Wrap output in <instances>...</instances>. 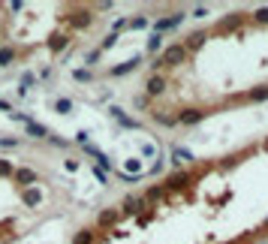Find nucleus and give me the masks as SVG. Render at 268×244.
<instances>
[{"instance_id": "cd10ccee", "label": "nucleus", "mask_w": 268, "mask_h": 244, "mask_svg": "<svg viewBox=\"0 0 268 244\" xmlns=\"http://www.w3.org/2000/svg\"><path fill=\"white\" fill-rule=\"evenodd\" d=\"M262 148H265V151H268V139H265V142H262Z\"/></svg>"}, {"instance_id": "9b49d317", "label": "nucleus", "mask_w": 268, "mask_h": 244, "mask_svg": "<svg viewBox=\"0 0 268 244\" xmlns=\"http://www.w3.org/2000/svg\"><path fill=\"white\" fill-rule=\"evenodd\" d=\"M241 21H244V15H241V12H235V15H229L226 21H220V24H217V30H220V33H226V30H232V27H238Z\"/></svg>"}, {"instance_id": "20e7f679", "label": "nucleus", "mask_w": 268, "mask_h": 244, "mask_svg": "<svg viewBox=\"0 0 268 244\" xmlns=\"http://www.w3.org/2000/svg\"><path fill=\"white\" fill-rule=\"evenodd\" d=\"M205 118V112H199V109H181L178 112V124H184V127H193V124H199Z\"/></svg>"}, {"instance_id": "dca6fc26", "label": "nucleus", "mask_w": 268, "mask_h": 244, "mask_svg": "<svg viewBox=\"0 0 268 244\" xmlns=\"http://www.w3.org/2000/svg\"><path fill=\"white\" fill-rule=\"evenodd\" d=\"M148 205V199H139V196H130V199H124V208L127 211H142Z\"/></svg>"}, {"instance_id": "a878e982", "label": "nucleus", "mask_w": 268, "mask_h": 244, "mask_svg": "<svg viewBox=\"0 0 268 244\" xmlns=\"http://www.w3.org/2000/svg\"><path fill=\"white\" fill-rule=\"evenodd\" d=\"M75 78H78V82H87V78H91V72H87V69H78V72H75Z\"/></svg>"}, {"instance_id": "f257e3e1", "label": "nucleus", "mask_w": 268, "mask_h": 244, "mask_svg": "<svg viewBox=\"0 0 268 244\" xmlns=\"http://www.w3.org/2000/svg\"><path fill=\"white\" fill-rule=\"evenodd\" d=\"M187 60V48L181 45V42H175V45H169L151 66H154V72H160V69H166V66H181Z\"/></svg>"}, {"instance_id": "c85d7f7f", "label": "nucleus", "mask_w": 268, "mask_h": 244, "mask_svg": "<svg viewBox=\"0 0 268 244\" xmlns=\"http://www.w3.org/2000/svg\"><path fill=\"white\" fill-rule=\"evenodd\" d=\"M226 244H241V241H226Z\"/></svg>"}, {"instance_id": "412c9836", "label": "nucleus", "mask_w": 268, "mask_h": 244, "mask_svg": "<svg viewBox=\"0 0 268 244\" xmlns=\"http://www.w3.org/2000/svg\"><path fill=\"white\" fill-rule=\"evenodd\" d=\"M33 85H36V78H33L30 72H24V75H21V94H27V88H33Z\"/></svg>"}, {"instance_id": "6e6552de", "label": "nucleus", "mask_w": 268, "mask_h": 244, "mask_svg": "<svg viewBox=\"0 0 268 244\" xmlns=\"http://www.w3.org/2000/svg\"><path fill=\"white\" fill-rule=\"evenodd\" d=\"M187 184H190V175H187V172H178V175H172L163 187H166V190H181V187H187Z\"/></svg>"}, {"instance_id": "aec40b11", "label": "nucleus", "mask_w": 268, "mask_h": 244, "mask_svg": "<svg viewBox=\"0 0 268 244\" xmlns=\"http://www.w3.org/2000/svg\"><path fill=\"white\" fill-rule=\"evenodd\" d=\"M54 112L69 115V112H72V103H69V100H57V103H54Z\"/></svg>"}, {"instance_id": "393cba45", "label": "nucleus", "mask_w": 268, "mask_h": 244, "mask_svg": "<svg viewBox=\"0 0 268 244\" xmlns=\"http://www.w3.org/2000/svg\"><path fill=\"white\" fill-rule=\"evenodd\" d=\"M163 193H166V187H151V190H148V199H160Z\"/></svg>"}, {"instance_id": "6ab92c4d", "label": "nucleus", "mask_w": 268, "mask_h": 244, "mask_svg": "<svg viewBox=\"0 0 268 244\" xmlns=\"http://www.w3.org/2000/svg\"><path fill=\"white\" fill-rule=\"evenodd\" d=\"M136 63H139V60H130V63H124V66H115V69H112V75H124V72H133V69H136Z\"/></svg>"}, {"instance_id": "bb28decb", "label": "nucleus", "mask_w": 268, "mask_h": 244, "mask_svg": "<svg viewBox=\"0 0 268 244\" xmlns=\"http://www.w3.org/2000/svg\"><path fill=\"white\" fill-rule=\"evenodd\" d=\"M115 39H118V33H112V36H109V39L103 42V48H112V45H115Z\"/></svg>"}, {"instance_id": "f3484780", "label": "nucleus", "mask_w": 268, "mask_h": 244, "mask_svg": "<svg viewBox=\"0 0 268 244\" xmlns=\"http://www.w3.org/2000/svg\"><path fill=\"white\" fill-rule=\"evenodd\" d=\"M39 199H42V193H39L36 187H27V190H24V202H27V205H39Z\"/></svg>"}, {"instance_id": "a211bd4d", "label": "nucleus", "mask_w": 268, "mask_h": 244, "mask_svg": "<svg viewBox=\"0 0 268 244\" xmlns=\"http://www.w3.org/2000/svg\"><path fill=\"white\" fill-rule=\"evenodd\" d=\"M12 60H15V48H9V45L0 48V66H9Z\"/></svg>"}, {"instance_id": "7ed1b4c3", "label": "nucleus", "mask_w": 268, "mask_h": 244, "mask_svg": "<svg viewBox=\"0 0 268 244\" xmlns=\"http://www.w3.org/2000/svg\"><path fill=\"white\" fill-rule=\"evenodd\" d=\"M166 88H169V78H166L163 72H154V75H148V82H145V94H148V97H160Z\"/></svg>"}, {"instance_id": "f03ea898", "label": "nucleus", "mask_w": 268, "mask_h": 244, "mask_svg": "<svg viewBox=\"0 0 268 244\" xmlns=\"http://www.w3.org/2000/svg\"><path fill=\"white\" fill-rule=\"evenodd\" d=\"M66 21H69V27L81 30V27H87V24L94 21V15H91V9H84V6H75V9H69Z\"/></svg>"}, {"instance_id": "4468645a", "label": "nucleus", "mask_w": 268, "mask_h": 244, "mask_svg": "<svg viewBox=\"0 0 268 244\" xmlns=\"http://www.w3.org/2000/svg\"><path fill=\"white\" fill-rule=\"evenodd\" d=\"M15 181L24 184V187H30V184L36 181V172H33V169H15Z\"/></svg>"}, {"instance_id": "b1692460", "label": "nucleus", "mask_w": 268, "mask_h": 244, "mask_svg": "<svg viewBox=\"0 0 268 244\" xmlns=\"http://www.w3.org/2000/svg\"><path fill=\"white\" fill-rule=\"evenodd\" d=\"M160 42H163V36H160V33H154V36L148 39V48L154 51V48H160Z\"/></svg>"}, {"instance_id": "9d476101", "label": "nucleus", "mask_w": 268, "mask_h": 244, "mask_svg": "<svg viewBox=\"0 0 268 244\" xmlns=\"http://www.w3.org/2000/svg\"><path fill=\"white\" fill-rule=\"evenodd\" d=\"M244 100H247V103H262V100H268V85L247 91V94H244Z\"/></svg>"}, {"instance_id": "2eb2a0df", "label": "nucleus", "mask_w": 268, "mask_h": 244, "mask_svg": "<svg viewBox=\"0 0 268 244\" xmlns=\"http://www.w3.org/2000/svg\"><path fill=\"white\" fill-rule=\"evenodd\" d=\"M94 238H97V232H94V229H78V232H75V238H72V244H94Z\"/></svg>"}, {"instance_id": "ddd939ff", "label": "nucleus", "mask_w": 268, "mask_h": 244, "mask_svg": "<svg viewBox=\"0 0 268 244\" xmlns=\"http://www.w3.org/2000/svg\"><path fill=\"white\" fill-rule=\"evenodd\" d=\"M66 45H69V36H66V33H54V36L48 39V48H51V51H63Z\"/></svg>"}, {"instance_id": "1a4fd4ad", "label": "nucleus", "mask_w": 268, "mask_h": 244, "mask_svg": "<svg viewBox=\"0 0 268 244\" xmlns=\"http://www.w3.org/2000/svg\"><path fill=\"white\" fill-rule=\"evenodd\" d=\"M184 21V12H175V15H166V18H160L157 21V30H169V27H178Z\"/></svg>"}, {"instance_id": "4be33fe9", "label": "nucleus", "mask_w": 268, "mask_h": 244, "mask_svg": "<svg viewBox=\"0 0 268 244\" xmlns=\"http://www.w3.org/2000/svg\"><path fill=\"white\" fill-rule=\"evenodd\" d=\"M253 18H256L259 24H268V6H262V9H256V12H253Z\"/></svg>"}, {"instance_id": "5701e85b", "label": "nucleus", "mask_w": 268, "mask_h": 244, "mask_svg": "<svg viewBox=\"0 0 268 244\" xmlns=\"http://www.w3.org/2000/svg\"><path fill=\"white\" fill-rule=\"evenodd\" d=\"M0 175H15V169H12L9 160H0Z\"/></svg>"}, {"instance_id": "0eeeda50", "label": "nucleus", "mask_w": 268, "mask_h": 244, "mask_svg": "<svg viewBox=\"0 0 268 244\" xmlns=\"http://www.w3.org/2000/svg\"><path fill=\"white\" fill-rule=\"evenodd\" d=\"M24 130H27V136H33V139H48V130L42 127V124H36V121H24Z\"/></svg>"}, {"instance_id": "423d86ee", "label": "nucleus", "mask_w": 268, "mask_h": 244, "mask_svg": "<svg viewBox=\"0 0 268 244\" xmlns=\"http://www.w3.org/2000/svg\"><path fill=\"white\" fill-rule=\"evenodd\" d=\"M118 217H121V211H118V208H106V211H100L97 223H100V229H103V226H115V223H118Z\"/></svg>"}, {"instance_id": "f8f14e48", "label": "nucleus", "mask_w": 268, "mask_h": 244, "mask_svg": "<svg viewBox=\"0 0 268 244\" xmlns=\"http://www.w3.org/2000/svg\"><path fill=\"white\" fill-rule=\"evenodd\" d=\"M205 36H208V33H190V36H187V42H181V45H184L187 51H196V48H202Z\"/></svg>"}, {"instance_id": "39448f33", "label": "nucleus", "mask_w": 268, "mask_h": 244, "mask_svg": "<svg viewBox=\"0 0 268 244\" xmlns=\"http://www.w3.org/2000/svg\"><path fill=\"white\" fill-rule=\"evenodd\" d=\"M151 118H154L157 124H163V127H175V124H178V115H169L166 109H154Z\"/></svg>"}]
</instances>
